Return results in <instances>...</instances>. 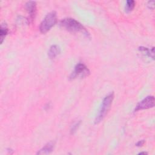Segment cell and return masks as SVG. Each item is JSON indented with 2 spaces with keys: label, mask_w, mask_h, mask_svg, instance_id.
Masks as SVG:
<instances>
[{
  "label": "cell",
  "mask_w": 155,
  "mask_h": 155,
  "mask_svg": "<svg viewBox=\"0 0 155 155\" xmlns=\"http://www.w3.org/2000/svg\"><path fill=\"white\" fill-rule=\"evenodd\" d=\"M154 97L153 96H148L140 101L135 107L134 111L153 108L154 106Z\"/></svg>",
  "instance_id": "obj_5"
},
{
  "label": "cell",
  "mask_w": 155,
  "mask_h": 155,
  "mask_svg": "<svg viewBox=\"0 0 155 155\" xmlns=\"http://www.w3.org/2000/svg\"><path fill=\"white\" fill-rule=\"evenodd\" d=\"M144 143H145V140H141L138 141V142L136 143V145L137 147H142Z\"/></svg>",
  "instance_id": "obj_14"
},
{
  "label": "cell",
  "mask_w": 155,
  "mask_h": 155,
  "mask_svg": "<svg viewBox=\"0 0 155 155\" xmlns=\"http://www.w3.org/2000/svg\"><path fill=\"white\" fill-rule=\"evenodd\" d=\"M135 7V1L133 0H128L125 4V11L130 12L133 10Z\"/></svg>",
  "instance_id": "obj_11"
},
{
  "label": "cell",
  "mask_w": 155,
  "mask_h": 155,
  "mask_svg": "<svg viewBox=\"0 0 155 155\" xmlns=\"http://www.w3.org/2000/svg\"><path fill=\"white\" fill-rule=\"evenodd\" d=\"M8 31V29L6 23L5 22H2L1 25V33H0V35H1L0 38H1V44L3 42V41H4V38H5V36H7Z\"/></svg>",
  "instance_id": "obj_10"
},
{
  "label": "cell",
  "mask_w": 155,
  "mask_h": 155,
  "mask_svg": "<svg viewBox=\"0 0 155 155\" xmlns=\"http://www.w3.org/2000/svg\"><path fill=\"white\" fill-rule=\"evenodd\" d=\"M139 50L141 53H143L144 54L154 59V47L149 49L148 48H147L145 47H140L139 48Z\"/></svg>",
  "instance_id": "obj_9"
},
{
  "label": "cell",
  "mask_w": 155,
  "mask_h": 155,
  "mask_svg": "<svg viewBox=\"0 0 155 155\" xmlns=\"http://www.w3.org/2000/svg\"><path fill=\"white\" fill-rule=\"evenodd\" d=\"M114 99V93L112 92L106 96L101 104L100 108L98 111V113L96 115V117L94 120V123L96 124H99L103 119L105 117L106 114H107L108 110L110 108V106L112 104L113 100Z\"/></svg>",
  "instance_id": "obj_2"
},
{
  "label": "cell",
  "mask_w": 155,
  "mask_h": 155,
  "mask_svg": "<svg viewBox=\"0 0 155 155\" xmlns=\"http://www.w3.org/2000/svg\"><path fill=\"white\" fill-rule=\"evenodd\" d=\"M90 73V71L85 65L82 63H79L75 66L74 70L70 76V79H73L77 78H83L88 76Z\"/></svg>",
  "instance_id": "obj_4"
},
{
  "label": "cell",
  "mask_w": 155,
  "mask_h": 155,
  "mask_svg": "<svg viewBox=\"0 0 155 155\" xmlns=\"http://www.w3.org/2000/svg\"><path fill=\"white\" fill-rule=\"evenodd\" d=\"M54 146V143L53 142H50L47 143L43 148H42L39 151H38L37 154H47L50 153Z\"/></svg>",
  "instance_id": "obj_7"
},
{
  "label": "cell",
  "mask_w": 155,
  "mask_h": 155,
  "mask_svg": "<svg viewBox=\"0 0 155 155\" xmlns=\"http://www.w3.org/2000/svg\"><path fill=\"white\" fill-rule=\"evenodd\" d=\"M60 47L57 45H53L48 50V55L50 59H54L60 53Z\"/></svg>",
  "instance_id": "obj_8"
},
{
  "label": "cell",
  "mask_w": 155,
  "mask_h": 155,
  "mask_svg": "<svg viewBox=\"0 0 155 155\" xmlns=\"http://www.w3.org/2000/svg\"><path fill=\"white\" fill-rule=\"evenodd\" d=\"M139 154H147V153H146V152H141V153H139Z\"/></svg>",
  "instance_id": "obj_15"
},
{
  "label": "cell",
  "mask_w": 155,
  "mask_h": 155,
  "mask_svg": "<svg viewBox=\"0 0 155 155\" xmlns=\"http://www.w3.org/2000/svg\"><path fill=\"white\" fill-rule=\"evenodd\" d=\"M57 22V14L56 12L52 11L48 13L44 18L39 26V30L42 33L48 31Z\"/></svg>",
  "instance_id": "obj_3"
},
{
  "label": "cell",
  "mask_w": 155,
  "mask_h": 155,
  "mask_svg": "<svg viewBox=\"0 0 155 155\" xmlns=\"http://www.w3.org/2000/svg\"><path fill=\"white\" fill-rule=\"evenodd\" d=\"M25 7L29 15V21H32L36 14V4L35 1H28L25 5Z\"/></svg>",
  "instance_id": "obj_6"
},
{
  "label": "cell",
  "mask_w": 155,
  "mask_h": 155,
  "mask_svg": "<svg viewBox=\"0 0 155 155\" xmlns=\"http://www.w3.org/2000/svg\"><path fill=\"white\" fill-rule=\"evenodd\" d=\"M80 124H81V121L80 120H78L76 122H74L73 125L71 126V129H70V132H71V134H74L76 130H78L79 126L80 125Z\"/></svg>",
  "instance_id": "obj_12"
},
{
  "label": "cell",
  "mask_w": 155,
  "mask_h": 155,
  "mask_svg": "<svg viewBox=\"0 0 155 155\" xmlns=\"http://www.w3.org/2000/svg\"><path fill=\"white\" fill-rule=\"evenodd\" d=\"M154 1H150L147 3V5L149 8L150 9H153L154 8Z\"/></svg>",
  "instance_id": "obj_13"
},
{
  "label": "cell",
  "mask_w": 155,
  "mask_h": 155,
  "mask_svg": "<svg viewBox=\"0 0 155 155\" xmlns=\"http://www.w3.org/2000/svg\"><path fill=\"white\" fill-rule=\"evenodd\" d=\"M61 27L71 32H81L88 36L89 34L85 28L78 21L73 18H67L62 19L60 22Z\"/></svg>",
  "instance_id": "obj_1"
}]
</instances>
